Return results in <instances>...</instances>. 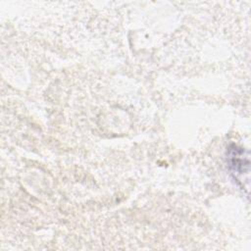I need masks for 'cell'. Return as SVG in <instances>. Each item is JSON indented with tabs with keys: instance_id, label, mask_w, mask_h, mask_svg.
<instances>
[{
	"instance_id": "obj_1",
	"label": "cell",
	"mask_w": 251,
	"mask_h": 251,
	"mask_svg": "<svg viewBox=\"0 0 251 251\" xmlns=\"http://www.w3.org/2000/svg\"><path fill=\"white\" fill-rule=\"evenodd\" d=\"M226 163L230 175L236 183L248 191L250 173L249 152L236 144H231L226 150Z\"/></svg>"
}]
</instances>
